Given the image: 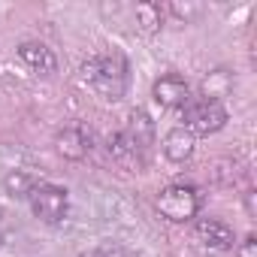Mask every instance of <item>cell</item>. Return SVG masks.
Listing matches in <instances>:
<instances>
[{
    "label": "cell",
    "instance_id": "1",
    "mask_svg": "<svg viewBox=\"0 0 257 257\" xmlns=\"http://www.w3.org/2000/svg\"><path fill=\"white\" fill-rule=\"evenodd\" d=\"M85 76L91 79L94 91L103 94L106 100H121L127 91V61L121 52H112V55L91 61L85 67Z\"/></svg>",
    "mask_w": 257,
    "mask_h": 257
},
{
    "label": "cell",
    "instance_id": "2",
    "mask_svg": "<svg viewBox=\"0 0 257 257\" xmlns=\"http://www.w3.org/2000/svg\"><path fill=\"white\" fill-rule=\"evenodd\" d=\"M200 206H203V200H200L197 188H191V185H167L158 194V212L167 221H176V224H185V221L197 218Z\"/></svg>",
    "mask_w": 257,
    "mask_h": 257
},
{
    "label": "cell",
    "instance_id": "3",
    "mask_svg": "<svg viewBox=\"0 0 257 257\" xmlns=\"http://www.w3.org/2000/svg\"><path fill=\"white\" fill-rule=\"evenodd\" d=\"M224 124H227V109L215 100H197V103L185 106V124L182 127H188L194 137L218 134Z\"/></svg>",
    "mask_w": 257,
    "mask_h": 257
},
{
    "label": "cell",
    "instance_id": "4",
    "mask_svg": "<svg viewBox=\"0 0 257 257\" xmlns=\"http://www.w3.org/2000/svg\"><path fill=\"white\" fill-rule=\"evenodd\" d=\"M28 200H31L34 215H37L40 221H46V224L64 221V215H67V209H70V197H67V191L58 188V185H37Z\"/></svg>",
    "mask_w": 257,
    "mask_h": 257
},
{
    "label": "cell",
    "instance_id": "5",
    "mask_svg": "<svg viewBox=\"0 0 257 257\" xmlns=\"http://www.w3.org/2000/svg\"><path fill=\"white\" fill-rule=\"evenodd\" d=\"M194 239H197V245H200L203 251H209V254H227V251H233L236 233H233L230 224H224V221H218V218H203V221H197V227H194Z\"/></svg>",
    "mask_w": 257,
    "mask_h": 257
},
{
    "label": "cell",
    "instance_id": "6",
    "mask_svg": "<svg viewBox=\"0 0 257 257\" xmlns=\"http://www.w3.org/2000/svg\"><path fill=\"white\" fill-rule=\"evenodd\" d=\"M152 97L164 109H185L191 103V88L182 76H161L152 88Z\"/></svg>",
    "mask_w": 257,
    "mask_h": 257
},
{
    "label": "cell",
    "instance_id": "7",
    "mask_svg": "<svg viewBox=\"0 0 257 257\" xmlns=\"http://www.w3.org/2000/svg\"><path fill=\"white\" fill-rule=\"evenodd\" d=\"M55 149L67 161H82L91 152V131H85V127H79V124L64 127V131L55 137Z\"/></svg>",
    "mask_w": 257,
    "mask_h": 257
},
{
    "label": "cell",
    "instance_id": "8",
    "mask_svg": "<svg viewBox=\"0 0 257 257\" xmlns=\"http://www.w3.org/2000/svg\"><path fill=\"white\" fill-rule=\"evenodd\" d=\"M194 149H197V137L188 131V127H173V131L164 137V155L170 158V161H176V164H185L191 155H194Z\"/></svg>",
    "mask_w": 257,
    "mask_h": 257
},
{
    "label": "cell",
    "instance_id": "9",
    "mask_svg": "<svg viewBox=\"0 0 257 257\" xmlns=\"http://www.w3.org/2000/svg\"><path fill=\"white\" fill-rule=\"evenodd\" d=\"M19 58H22L34 73H43V76H49V73L58 70L55 52H52L49 46H43V43H22V46H19Z\"/></svg>",
    "mask_w": 257,
    "mask_h": 257
},
{
    "label": "cell",
    "instance_id": "10",
    "mask_svg": "<svg viewBox=\"0 0 257 257\" xmlns=\"http://www.w3.org/2000/svg\"><path fill=\"white\" fill-rule=\"evenodd\" d=\"M124 137L131 140L143 155H146V149L152 146V140H155V124H152V118L143 112V109H137L134 115H131V124L124 127Z\"/></svg>",
    "mask_w": 257,
    "mask_h": 257
},
{
    "label": "cell",
    "instance_id": "11",
    "mask_svg": "<svg viewBox=\"0 0 257 257\" xmlns=\"http://www.w3.org/2000/svg\"><path fill=\"white\" fill-rule=\"evenodd\" d=\"M109 155H112L118 164H131V167H134V164H137V167L143 164V152L124 137V131L115 134V137H109Z\"/></svg>",
    "mask_w": 257,
    "mask_h": 257
},
{
    "label": "cell",
    "instance_id": "12",
    "mask_svg": "<svg viewBox=\"0 0 257 257\" xmlns=\"http://www.w3.org/2000/svg\"><path fill=\"white\" fill-rule=\"evenodd\" d=\"M134 19H137V25L143 28V31H158L161 25H164V10H161V4H137L134 7Z\"/></svg>",
    "mask_w": 257,
    "mask_h": 257
},
{
    "label": "cell",
    "instance_id": "13",
    "mask_svg": "<svg viewBox=\"0 0 257 257\" xmlns=\"http://www.w3.org/2000/svg\"><path fill=\"white\" fill-rule=\"evenodd\" d=\"M227 88H230V76H227L224 70H218V73H212V76L203 82V100L221 103V97L227 94Z\"/></svg>",
    "mask_w": 257,
    "mask_h": 257
},
{
    "label": "cell",
    "instance_id": "14",
    "mask_svg": "<svg viewBox=\"0 0 257 257\" xmlns=\"http://www.w3.org/2000/svg\"><path fill=\"white\" fill-rule=\"evenodd\" d=\"M37 188V182H34V176H28V173H10L7 176V191L13 194V197H31V191Z\"/></svg>",
    "mask_w": 257,
    "mask_h": 257
},
{
    "label": "cell",
    "instance_id": "15",
    "mask_svg": "<svg viewBox=\"0 0 257 257\" xmlns=\"http://www.w3.org/2000/svg\"><path fill=\"white\" fill-rule=\"evenodd\" d=\"M236 254H239V257H257V239H254V236H245Z\"/></svg>",
    "mask_w": 257,
    "mask_h": 257
}]
</instances>
